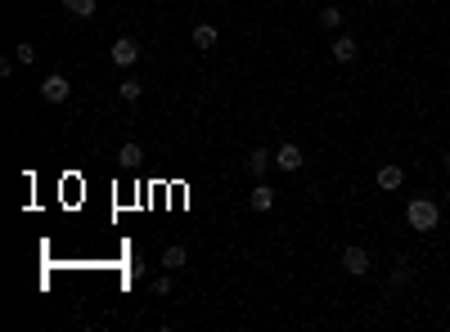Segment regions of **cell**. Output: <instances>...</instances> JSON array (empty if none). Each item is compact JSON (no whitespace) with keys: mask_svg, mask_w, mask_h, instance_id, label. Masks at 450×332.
<instances>
[{"mask_svg":"<svg viewBox=\"0 0 450 332\" xmlns=\"http://www.w3.org/2000/svg\"><path fill=\"white\" fill-rule=\"evenodd\" d=\"M153 292H158V297H167V292H172V269H167L162 278H153Z\"/></svg>","mask_w":450,"mask_h":332,"instance_id":"obj_17","label":"cell"},{"mask_svg":"<svg viewBox=\"0 0 450 332\" xmlns=\"http://www.w3.org/2000/svg\"><path fill=\"white\" fill-rule=\"evenodd\" d=\"M185 261H189V252L180 247V242H172V247L162 252V265H167V269H180V265H185Z\"/></svg>","mask_w":450,"mask_h":332,"instance_id":"obj_12","label":"cell"},{"mask_svg":"<svg viewBox=\"0 0 450 332\" xmlns=\"http://www.w3.org/2000/svg\"><path fill=\"white\" fill-rule=\"evenodd\" d=\"M343 269L351 278H365V274H369V252H365V247H347L343 252Z\"/></svg>","mask_w":450,"mask_h":332,"instance_id":"obj_4","label":"cell"},{"mask_svg":"<svg viewBox=\"0 0 450 332\" xmlns=\"http://www.w3.org/2000/svg\"><path fill=\"white\" fill-rule=\"evenodd\" d=\"M140 157H144V153H140V144H131V140H126V144L117 149V166H126V171H131V166H140Z\"/></svg>","mask_w":450,"mask_h":332,"instance_id":"obj_11","label":"cell"},{"mask_svg":"<svg viewBox=\"0 0 450 332\" xmlns=\"http://www.w3.org/2000/svg\"><path fill=\"white\" fill-rule=\"evenodd\" d=\"M108 59H113L117 68H136V59H140V45L131 41V36H117V41L108 45Z\"/></svg>","mask_w":450,"mask_h":332,"instance_id":"obj_3","label":"cell"},{"mask_svg":"<svg viewBox=\"0 0 450 332\" xmlns=\"http://www.w3.org/2000/svg\"><path fill=\"white\" fill-rule=\"evenodd\" d=\"M64 9L72 18H90L95 14V0H64Z\"/></svg>","mask_w":450,"mask_h":332,"instance_id":"obj_14","label":"cell"},{"mask_svg":"<svg viewBox=\"0 0 450 332\" xmlns=\"http://www.w3.org/2000/svg\"><path fill=\"white\" fill-rule=\"evenodd\" d=\"M302 162H307V157H302L297 144H279V153H275V166L279 171H302Z\"/></svg>","mask_w":450,"mask_h":332,"instance_id":"obj_5","label":"cell"},{"mask_svg":"<svg viewBox=\"0 0 450 332\" xmlns=\"http://www.w3.org/2000/svg\"><path fill=\"white\" fill-rule=\"evenodd\" d=\"M405 220H410V229L432 233L437 225H442V211H437L432 198H410V202H405Z\"/></svg>","mask_w":450,"mask_h":332,"instance_id":"obj_1","label":"cell"},{"mask_svg":"<svg viewBox=\"0 0 450 332\" xmlns=\"http://www.w3.org/2000/svg\"><path fill=\"white\" fill-rule=\"evenodd\" d=\"M374 180H379V189H383V193H396L401 184H405V171L387 162V166H379V176H374Z\"/></svg>","mask_w":450,"mask_h":332,"instance_id":"obj_6","label":"cell"},{"mask_svg":"<svg viewBox=\"0 0 450 332\" xmlns=\"http://www.w3.org/2000/svg\"><path fill=\"white\" fill-rule=\"evenodd\" d=\"M68 94H72V85H68L64 72H50V77L41 81V99L45 104H68Z\"/></svg>","mask_w":450,"mask_h":332,"instance_id":"obj_2","label":"cell"},{"mask_svg":"<svg viewBox=\"0 0 450 332\" xmlns=\"http://www.w3.org/2000/svg\"><path fill=\"white\" fill-rule=\"evenodd\" d=\"M248 202H252V211H271V207H275V189H271V184H261V180H257V189L248 193Z\"/></svg>","mask_w":450,"mask_h":332,"instance_id":"obj_8","label":"cell"},{"mask_svg":"<svg viewBox=\"0 0 450 332\" xmlns=\"http://www.w3.org/2000/svg\"><path fill=\"white\" fill-rule=\"evenodd\" d=\"M320 23H324V27H343V9H320Z\"/></svg>","mask_w":450,"mask_h":332,"instance_id":"obj_16","label":"cell"},{"mask_svg":"<svg viewBox=\"0 0 450 332\" xmlns=\"http://www.w3.org/2000/svg\"><path fill=\"white\" fill-rule=\"evenodd\" d=\"M216 41H221V32H216L212 23H199V27H194V45H199V50H212Z\"/></svg>","mask_w":450,"mask_h":332,"instance_id":"obj_10","label":"cell"},{"mask_svg":"<svg viewBox=\"0 0 450 332\" xmlns=\"http://www.w3.org/2000/svg\"><path fill=\"white\" fill-rule=\"evenodd\" d=\"M117 94H122V99H126V104H136L140 94H144V85H140L136 77H126V81H117Z\"/></svg>","mask_w":450,"mask_h":332,"instance_id":"obj_13","label":"cell"},{"mask_svg":"<svg viewBox=\"0 0 450 332\" xmlns=\"http://www.w3.org/2000/svg\"><path fill=\"white\" fill-rule=\"evenodd\" d=\"M271 166H275V153H266V149H252V153H248V171H252L257 180H261Z\"/></svg>","mask_w":450,"mask_h":332,"instance_id":"obj_9","label":"cell"},{"mask_svg":"<svg viewBox=\"0 0 450 332\" xmlns=\"http://www.w3.org/2000/svg\"><path fill=\"white\" fill-rule=\"evenodd\" d=\"M442 166H446V176H450V153H446V157H442Z\"/></svg>","mask_w":450,"mask_h":332,"instance_id":"obj_18","label":"cell"},{"mask_svg":"<svg viewBox=\"0 0 450 332\" xmlns=\"http://www.w3.org/2000/svg\"><path fill=\"white\" fill-rule=\"evenodd\" d=\"M329 54H333V63H356V41H351V36H338V41L329 45Z\"/></svg>","mask_w":450,"mask_h":332,"instance_id":"obj_7","label":"cell"},{"mask_svg":"<svg viewBox=\"0 0 450 332\" xmlns=\"http://www.w3.org/2000/svg\"><path fill=\"white\" fill-rule=\"evenodd\" d=\"M14 59H18V63H36V45L32 41H18L14 45Z\"/></svg>","mask_w":450,"mask_h":332,"instance_id":"obj_15","label":"cell"}]
</instances>
